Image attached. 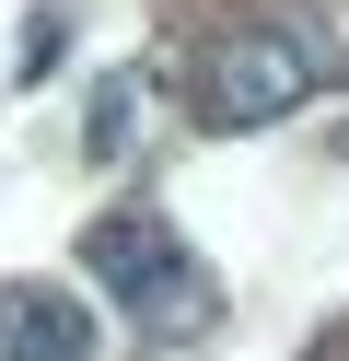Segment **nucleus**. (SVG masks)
I'll return each mask as SVG.
<instances>
[{
	"label": "nucleus",
	"instance_id": "obj_5",
	"mask_svg": "<svg viewBox=\"0 0 349 361\" xmlns=\"http://www.w3.org/2000/svg\"><path fill=\"white\" fill-rule=\"evenodd\" d=\"M128 128H140V82H93V128H82V152H93V164H116V152H128Z\"/></svg>",
	"mask_w": 349,
	"mask_h": 361
},
{
	"label": "nucleus",
	"instance_id": "obj_1",
	"mask_svg": "<svg viewBox=\"0 0 349 361\" xmlns=\"http://www.w3.org/2000/svg\"><path fill=\"white\" fill-rule=\"evenodd\" d=\"M302 94H314V47H302L291 24H233L221 47L198 59V105H209V128H279Z\"/></svg>",
	"mask_w": 349,
	"mask_h": 361
},
{
	"label": "nucleus",
	"instance_id": "obj_4",
	"mask_svg": "<svg viewBox=\"0 0 349 361\" xmlns=\"http://www.w3.org/2000/svg\"><path fill=\"white\" fill-rule=\"evenodd\" d=\"M140 326H152V338H198V326H209V280H198V268L175 257V268H163L152 291H140Z\"/></svg>",
	"mask_w": 349,
	"mask_h": 361
},
{
	"label": "nucleus",
	"instance_id": "obj_2",
	"mask_svg": "<svg viewBox=\"0 0 349 361\" xmlns=\"http://www.w3.org/2000/svg\"><path fill=\"white\" fill-rule=\"evenodd\" d=\"M0 361H93V314L70 291H12L0 303Z\"/></svg>",
	"mask_w": 349,
	"mask_h": 361
},
{
	"label": "nucleus",
	"instance_id": "obj_3",
	"mask_svg": "<svg viewBox=\"0 0 349 361\" xmlns=\"http://www.w3.org/2000/svg\"><path fill=\"white\" fill-rule=\"evenodd\" d=\"M82 268H93L105 291H128V303H140V291H152L163 268H175V233H163V210H128V221H93V233H82Z\"/></svg>",
	"mask_w": 349,
	"mask_h": 361
}]
</instances>
